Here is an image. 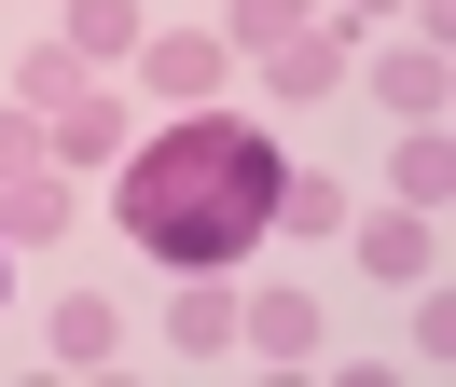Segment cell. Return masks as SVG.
<instances>
[{"label":"cell","instance_id":"4","mask_svg":"<svg viewBox=\"0 0 456 387\" xmlns=\"http://www.w3.org/2000/svg\"><path fill=\"white\" fill-rule=\"evenodd\" d=\"M235 263H208V276H180V304H167V332H180V359H208V346H235Z\"/></svg>","mask_w":456,"mask_h":387},{"label":"cell","instance_id":"17","mask_svg":"<svg viewBox=\"0 0 456 387\" xmlns=\"http://www.w3.org/2000/svg\"><path fill=\"white\" fill-rule=\"evenodd\" d=\"M360 14H401V0H360Z\"/></svg>","mask_w":456,"mask_h":387},{"label":"cell","instance_id":"16","mask_svg":"<svg viewBox=\"0 0 456 387\" xmlns=\"http://www.w3.org/2000/svg\"><path fill=\"white\" fill-rule=\"evenodd\" d=\"M28 166H42V125H28V97H14L0 111V180H28Z\"/></svg>","mask_w":456,"mask_h":387},{"label":"cell","instance_id":"11","mask_svg":"<svg viewBox=\"0 0 456 387\" xmlns=\"http://www.w3.org/2000/svg\"><path fill=\"white\" fill-rule=\"evenodd\" d=\"M456 194V152H443V111H428L415 138H401V208H443Z\"/></svg>","mask_w":456,"mask_h":387},{"label":"cell","instance_id":"5","mask_svg":"<svg viewBox=\"0 0 456 387\" xmlns=\"http://www.w3.org/2000/svg\"><path fill=\"white\" fill-rule=\"evenodd\" d=\"M69 235V166H28V180H0V249H42Z\"/></svg>","mask_w":456,"mask_h":387},{"label":"cell","instance_id":"1","mask_svg":"<svg viewBox=\"0 0 456 387\" xmlns=\"http://www.w3.org/2000/svg\"><path fill=\"white\" fill-rule=\"evenodd\" d=\"M277 180H290V166H277V138H263V125L194 111V125H167V138L125 152L111 221H125L167 276H208V263H235L249 235H277Z\"/></svg>","mask_w":456,"mask_h":387},{"label":"cell","instance_id":"14","mask_svg":"<svg viewBox=\"0 0 456 387\" xmlns=\"http://www.w3.org/2000/svg\"><path fill=\"white\" fill-rule=\"evenodd\" d=\"M277 221H290V235H332L346 194H332V180H277Z\"/></svg>","mask_w":456,"mask_h":387},{"label":"cell","instance_id":"3","mask_svg":"<svg viewBox=\"0 0 456 387\" xmlns=\"http://www.w3.org/2000/svg\"><path fill=\"white\" fill-rule=\"evenodd\" d=\"M111 152H125V97L111 83H97L84 111H42V166H111Z\"/></svg>","mask_w":456,"mask_h":387},{"label":"cell","instance_id":"2","mask_svg":"<svg viewBox=\"0 0 456 387\" xmlns=\"http://www.w3.org/2000/svg\"><path fill=\"white\" fill-rule=\"evenodd\" d=\"M222 55H235V42H208V28H167V42H139V83L194 111V97H222Z\"/></svg>","mask_w":456,"mask_h":387},{"label":"cell","instance_id":"13","mask_svg":"<svg viewBox=\"0 0 456 387\" xmlns=\"http://www.w3.org/2000/svg\"><path fill=\"white\" fill-rule=\"evenodd\" d=\"M360 263H373V276H428V221H373Z\"/></svg>","mask_w":456,"mask_h":387},{"label":"cell","instance_id":"15","mask_svg":"<svg viewBox=\"0 0 456 387\" xmlns=\"http://www.w3.org/2000/svg\"><path fill=\"white\" fill-rule=\"evenodd\" d=\"M290 28H305V0H235V42H249V55H277Z\"/></svg>","mask_w":456,"mask_h":387},{"label":"cell","instance_id":"10","mask_svg":"<svg viewBox=\"0 0 456 387\" xmlns=\"http://www.w3.org/2000/svg\"><path fill=\"white\" fill-rule=\"evenodd\" d=\"M125 346V318H111V291H69L56 304V359H69V374H97V359H111Z\"/></svg>","mask_w":456,"mask_h":387},{"label":"cell","instance_id":"7","mask_svg":"<svg viewBox=\"0 0 456 387\" xmlns=\"http://www.w3.org/2000/svg\"><path fill=\"white\" fill-rule=\"evenodd\" d=\"M235 346H263V359H318V304H305V291L235 304Z\"/></svg>","mask_w":456,"mask_h":387},{"label":"cell","instance_id":"12","mask_svg":"<svg viewBox=\"0 0 456 387\" xmlns=\"http://www.w3.org/2000/svg\"><path fill=\"white\" fill-rule=\"evenodd\" d=\"M373 83H387V111H443V42H428V55H387Z\"/></svg>","mask_w":456,"mask_h":387},{"label":"cell","instance_id":"8","mask_svg":"<svg viewBox=\"0 0 456 387\" xmlns=\"http://www.w3.org/2000/svg\"><path fill=\"white\" fill-rule=\"evenodd\" d=\"M152 28H139V0H69V55L84 70H111V55H139Z\"/></svg>","mask_w":456,"mask_h":387},{"label":"cell","instance_id":"18","mask_svg":"<svg viewBox=\"0 0 456 387\" xmlns=\"http://www.w3.org/2000/svg\"><path fill=\"white\" fill-rule=\"evenodd\" d=\"M0 263H14V249H0Z\"/></svg>","mask_w":456,"mask_h":387},{"label":"cell","instance_id":"6","mask_svg":"<svg viewBox=\"0 0 456 387\" xmlns=\"http://www.w3.org/2000/svg\"><path fill=\"white\" fill-rule=\"evenodd\" d=\"M263 70H277V97H290V111H318V97L346 83V42H332V28H290V42L263 55Z\"/></svg>","mask_w":456,"mask_h":387},{"label":"cell","instance_id":"9","mask_svg":"<svg viewBox=\"0 0 456 387\" xmlns=\"http://www.w3.org/2000/svg\"><path fill=\"white\" fill-rule=\"evenodd\" d=\"M14 97H28V111H84V97H97V70H84L69 42H42V55H14Z\"/></svg>","mask_w":456,"mask_h":387}]
</instances>
